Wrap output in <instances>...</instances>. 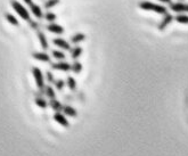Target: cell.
<instances>
[{"label":"cell","instance_id":"6da1fadb","mask_svg":"<svg viewBox=\"0 0 188 156\" xmlns=\"http://www.w3.org/2000/svg\"><path fill=\"white\" fill-rule=\"evenodd\" d=\"M139 7L143 10H147V11H155L157 14H168V9L164 6H161V5H157V4H154V2H151V1H143L139 4Z\"/></svg>","mask_w":188,"mask_h":156},{"label":"cell","instance_id":"7a4b0ae2","mask_svg":"<svg viewBox=\"0 0 188 156\" xmlns=\"http://www.w3.org/2000/svg\"><path fill=\"white\" fill-rule=\"evenodd\" d=\"M11 7L14 8V10L16 11L17 14L21 16V18H23L24 21H27V22H30L31 21V17H30V13L27 11V9L22 5V4H19L18 1H15V0H11Z\"/></svg>","mask_w":188,"mask_h":156},{"label":"cell","instance_id":"3957f363","mask_svg":"<svg viewBox=\"0 0 188 156\" xmlns=\"http://www.w3.org/2000/svg\"><path fill=\"white\" fill-rule=\"evenodd\" d=\"M32 74H33V78L35 80V83H37V87L40 90V92L42 94L44 92V79H43V74L41 72V69L39 67H32Z\"/></svg>","mask_w":188,"mask_h":156},{"label":"cell","instance_id":"277c9868","mask_svg":"<svg viewBox=\"0 0 188 156\" xmlns=\"http://www.w3.org/2000/svg\"><path fill=\"white\" fill-rule=\"evenodd\" d=\"M170 9L174 13L178 14H184L188 13V4H182V2H176V4H171Z\"/></svg>","mask_w":188,"mask_h":156},{"label":"cell","instance_id":"5b68a950","mask_svg":"<svg viewBox=\"0 0 188 156\" xmlns=\"http://www.w3.org/2000/svg\"><path fill=\"white\" fill-rule=\"evenodd\" d=\"M54 120L57 122L58 124H60L62 127H64V128H68L70 127V122L66 119V115L62 114L60 112H56V114L54 115Z\"/></svg>","mask_w":188,"mask_h":156},{"label":"cell","instance_id":"8992f818","mask_svg":"<svg viewBox=\"0 0 188 156\" xmlns=\"http://www.w3.org/2000/svg\"><path fill=\"white\" fill-rule=\"evenodd\" d=\"M51 69H57V71H64V72H67L71 69L72 65H70L66 62L60 61L58 63H51Z\"/></svg>","mask_w":188,"mask_h":156},{"label":"cell","instance_id":"52a82bcc","mask_svg":"<svg viewBox=\"0 0 188 156\" xmlns=\"http://www.w3.org/2000/svg\"><path fill=\"white\" fill-rule=\"evenodd\" d=\"M52 42H54V44H55L56 47H58V48L63 49V50H70V49H71L70 44H68L66 40H64V39L57 38V39H54Z\"/></svg>","mask_w":188,"mask_h":156},{"label":"cell","instance_id":"ba28073f","mask_svg":"<svg viewBox=\"0 0 188 156\" xmlns=\"http://www.w3.org/2000/svg\"><path fill=\"white\" fill-rule=\"evenodd\" d=\"M173 19H174V17H173L171 14H165V15H164V17L162 18V21H161V23H160L159 26H157V27H159V30H161V31L164 30V29L169 25Z\"/></svg>","mask_w":188,"mask_h":156},{"label":"cell","instance_id":"9c48e42d","mask_svg":"<svg viewBox=\"0 0 188 156\" xmlns=\"http://www.w3.org/2000/svg\"><path fill=\"white\" fill-rule=\"evenodd\" d=\"M32 57H33L34 59H37V61L44 62V63H49V62H50V56L44 52H34V54H32Z\"/></svg>","mask_w":188,"mask_h":156},{"label":"cell","instance_id":"30bf717a","mask_svg":"<svg viewBox=\"0 0 188 156\" xmlns=\"http://www.w3.org/2000/svg\"><path fill=\"white\" fill-rule=\"evenodd\" d=\"M46 30L49 31L51 33H56V34H62L64 32V29L58 24H55V23H50L46 26Z\"/></svg>","mask_w":188,"mask_h":156},{"label":"cell","instance_id":"8fae6325","mask_svg":"<svg viewBox=\"0 0 188 156\" xmlns=\"http://www.w3.org/2000/svg\"><path fill=\"white\" fill-rule=\"evenodd\" d=\"M38 38H39V41H40V44H41V48H42L43 50H47L49 48V46H48L47 38H46V35H44V33H43L42 31L38 32Z\"/></svg>","mask_w":188,"mask_h":156},{"label":"cell","instance_id":"7c38bea8","mask_svg":"<svg viewBox=\"0 0 188 156\" xmlns=\"http://www.w3.org/2000/svg\"><path fill=\"white\" fill-rule=\"evenodd\" d=\"M30 8H31V13H32V14H33V15L37 18H42L43 17L42 9L40 8L38 5H34V4H32V5L30 6Z\"/></svg>","mask_w":188,"mask_h":156},{"label":"cell","instance_id":"4fadbf2b","mask_svg":"<svg viewBox=\"0 0 188 156\" xmlns=\"http://www.w3.org/2000/svg\"><path fill=\"white\" fill-rule=\"evenodd\" d=\"M63 112H64V114H65L66 116H71V117H75L77 115V109H75L74 107H72V106H64Z\"/></svg>","mask_w":188,"mask_h":156},{"label":"cell","instance_id":"5bb4252c","mask_svg":"<svg viewBox=\"0 0 188 156\" xmlns=\"http://www.w3.org/2000/svg\"><path fill=\"white\" fill-rule=\"evenodd\" d=\"M50 106H51V108H52L54 111H56V112H62L63 108H64V106L60 104L58 100H56V99L50 100Z\"/></svg>","mask_w":188,"mask_h":156},{"label":"cell","instance_id":"9a60e30c","mask_svg":"<svg viewBox=\"0 0 188 156\" xmlns=\"http://www.w3.org/2000/svg\"><path fill=\"white\" fill-rule=\"evenodd\" d=\"M34 103H35V105L38 106V107H40V108H47V106H48V103L43 99L42 97H37L35 99H34Z\"/></svg>","mask_w":188,"mask_h":156},{"label":"cell","instance_id":"2e32d148","mask_svg":"<svg viewBox=\"0 0 188 156\" xmlns=\"http://www.w3.org/2000/svg\"><path fill=\"white\" fill-rule=\"evenodd\" d=\"M81 54H82V48L77 46V47L73 48V49L71 50V57H72L73 59H77V58H79V57L81 56Z\"/></svg>","mask_w":188,"mask_h":156},{"label":"cell","instance_id":"e0dca14e","mask_svg":"<svg viewBox=\"0 0 188 156\" xmlns=\"http://www.w3.org/2000/svg\"><path fill=\"white\" fill-rule=\"evenodd\" d=\"M83 40H85V35L83 33H77V34H74L71 38V41L73 44H79V42H81Z\"/></svg>","mask_w":188,"mask_h":156},{"label":"cell","instance_id":"ac0fdd59","mask_svg":"<svg viewBox=\"0 0 188 156\" xmlns=\"http://www.w3.org/2000/svg\"><path fill=\"white\" fill-rule=\"evenodd\" d=\"M44 94L47 95V97L49 98V99H55L56 98V94H55V90L50 87V86H48V87L44 88Z\"/></svg>","mask_w":188,"mask_h":156},{"label":"cell","instance_id":"d6986e66","mask_svg":"<svg viewBox=\"0 0 188 156\" xmlns=\"http://www.w3.org/2000/svg\"><path fill=\"white\" fill-rule=\"evenodd\" d=\"M66 84H67V87L70 88V90L74 91V90H75V88H77V81H75V79L74 78L68 77L67 80H66Z\"/></svg>","mask_w":188,"mask_h":156},{"label":"cell","instance_id":"ffe728a7","mask_svg":"<svg viewBox=\"0 0 188 156\" xmlns=\"http://www.w3.org/2000/svg\"><path fill=\"white\" fill-rule=\"evenodd\" d=\"M174 19L181 24H188V15H185V14H178Z\"/></svg>","mask_w":188,"mask_h":156},{"label":"cell","instance_id":"44dd1931","mask_svg":"<svg viewBox=\"0 0 188 156\" xmlns=\"http://www.w3.org/2000/svg\"><path fill=\"white\" fill-rule=\"evenodd\" d=\"M71 69H72L75 74H80V73H81V71H82V64H81L80 62H74V63L72 64Z\"/></svg>","mask_w":188,"mask_h":156},{"label":"cell","instance_id":"7402d4cb","mask_svg":"<svg viewBox=\"0 0 188 156\" xmlns=\"http://www.w3.org/2000/svg\"><path fill=\"white\" fill-rule=\"evenodd\" d=\"M60 1V0H47V1L44 2V8H47V9L52 8V7H55L56 5H58Z\"/></svg>","mask_w":188,"mask_h":156},{"label":"cell","instance_id":"603a6c76","mask_svg":"<svg viewBox=\"0 0 188 156\" xmlns=\"http://www.w3.org/2000/svg\"><path fill=\"white\" fill-rule=\"evenodd\" d=\"M52 56H54L56 59H58V61L65 59V54L63 52H60V50H54V52H52Z\"/></svg>","mask_w":188,"mask_h":156},{"label":"cell","instance_id":"cb8c5ba5","mask_svg":"<svg viewBox=\"0 0 188 156\" xmlns=\"http://www.w3.org/2000/svg\"><path fill=\"white\" fill-rule=\"evenodd\" d=\"M6 19L8 21L11 25H15V26L18 25V21H17V18L15 17V16H13V15H10V14H6Z\"/></svg>","mask_w":188,"mask_h":156},{"label":"cell","instance_id":"d4e9b609","mask_svg":"<svg viewBox=\"0 0 188 156\" xmlns=\"http://www.w3.org/2000/svg\"><path fill=\"white\" fill-rule=\"evenodd\" d=\"M43 18L46 19V21H48L49 23H52L55 19H56V15L54 14V13H50V11H48L47 14H44L43 15Z\"/></svg>","mask_w":188,"mask_h":156},{"label":"cell","instance_id":"484cf974","mask_svg":"<svg viewBox=\"0 0 188 156\" xmlns=\"http://www.w3.org/2000/svg\"><path fill=\"white\" fill-rule=\"evenodd\" d=\"M55 86H56V89H57V90H63V89H64V86H65V81L62 80V79L56 80V81H55Z\"/></svg>","mask_w":188,"mask_h":156},{"label":"cell","instance_id":"4316f807","mask_svg":"<svg viewBox=\"0 0 188 156\" xmlns=\"http://www.w3.org/2000/svg\"><path fill=\"white\" fill-rule=\"evenodd\" d=\"M46 75H47V81H48V82L55 83V79H54V75L51 74L50 71H47V72H46Z\"/></svg>","mask_w":188,"mask_h":156},{"label":"cell","instance_id":"83f0119b","mask_svg":"<svg viewBox=\"0 0 188 156\" xmlns=\"http://www.w3.org/2000/svg\"><path fill=\"white\" fill-rule=\"evenodd\" d=\"M29 23H30V26H31L32 29H34V30H37V29H39V24H38L37 22H33V21H30Z\"/></svg>","mask_w":188,"mask_h":156},{"label":"cell","instance_id":"f1b7e54d","mask_svg":"<svg viewBox=\"0 0 188 156\" xmlns=\"http://www.w3.org/2000/svg\"><path fill=\"white\" fill-rule=\"evenodd\" d=\"M24 2H25L26 5H29V6L32 5V0H24Z\"/></svg>","mask_w":188,"mask_h":156},{"label":"cell","instance_id":"f546056e","mask_svg":"<svg viewBox=\"0 0 188 156\" xmlns=\"http://www.w3.org/2000/svg\"><path fill=\"white\" fill-rule=\"evenodd\" d=\"M159 1H161L163 4H170L171 2V0H159Z\"/></svg>","mask_w":188,"mask_h":156}]
</instances>
